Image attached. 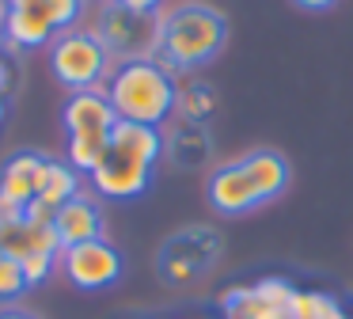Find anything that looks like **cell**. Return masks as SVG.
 <instances>
[{
	"instance_id": "4",
	"label": "cell",
	"mask_w": 353,
	"mask_h": 319,
	"mask_svg": "<svg viewBox=\"0 0 353 319\" xmlns=\"http://www.w3.org/2000/svg\"><path fill=\"white\" fill-rule=\"evenodd\" d=\"M114 68L110 50L99 42L92 27H72L50 42V72L61 88L69 91H88V88H103Z\"/></svg>"
},
{
	"instance_id": "18",
	"label": "cell",
	"mask_w": 353,
	"mask_h": 319,
	"mask_svg": "<svg viewBox=\"0 0 353 319\" xmlns=\"http://www.w3.org/2000/svg\"><path fill=\"white\" fill-rule=\"evenodd\" d=\"M42 12H46V19L54 23V30L61 35V30H72L84 19L88 0H42Z\"/></svg>"
},
{
	"instance_id": "7",
	"label": "cell",
	"mask_w": 353,
	"mask_h": 319,
	"mask_svg": "<svg viewBox=\"0 0 353 319\" xmlns=\"http://www.w3.org/2000/svg\"><path fill=\"white\" fill-rule=\"evenodd\" d=\"M61 270L77 289H84V293H103V289L122 281L125 258H122V251L103 235V240H88V243H77V247H65L61 251Z\"/></svg>"
},
{
	"instance_id": "31",
	"label": "cell",
	"mask_w": 353,
	"mask_h": 319,
	"mask_svg": "<svg viewBox=\"0 0 353 319\" xmlns=\"http://www.w3.org/2000/svg\"><path fill=\"white\" fill-rule=\"evenodd\" d=\"M95 4H99V0H95Z\"/></svg>"
},
{
	"instance_id": "5",
	"label": "cell",
	"mask_w": 353,
	"mask_h": 319,
	"mask_svg": "<svg viewBox=\"0 0 353 319\" xmlns=\"http://www.w3.org/2000/svg\"><path fill=\"white\" fill-rule=\"evenodd\" d=\"M224 243H221V232L209 224H186L179 228L175 235H168L156 255V270L160 278L168 281L171 289H183V285H194L201 281L209 270L216 266Z\"/></svg>"
},
{
	"instance_id": "10",
	"label": "cell",
	"mask_w": 353,
	"mask_h": 319,
	"mask_svg": "<svg viewBox=\"0 0 353 319\" xmlns=\"http://www.w3.org/2000/svg\"><path fill=\"white\" fill-rule=\"evenodd\" d=\"M163 156L175 167H205L213 160V137H209L205 122H190V118H175L163 133Z\"/></svg>"
},
{
	"instance_id": "23",
	"label": "cell",
	"mask_w": 353,
	"mask_h": 319,
	"mask_svg": "<svg viewBox=\"0 0 353 319\" xmlns=\"http://www.w3.org/2000/svg\"><path fill=\"white\" fill-rule=\"evenodd\" d=\"M16 80H19L16 65H12L8 57H0V99H4V95H12V88H16Z\"/></svg>"
},
{
	"instance_id": "22",
	"label": "cell",
	"mask_w": 353,
	"mask_h": 319,
	"mask_svg": "<svg viewBox=\"0 0 353 319\" xmlns=\"http://www.w3.org/2000/svg\"><path fill=\"white\" fill-rule=\"evenodd\" d=\"M23 209H27V205H19V202H12V197L0 194V220H4L8 228L23 224Z\"/></svg>"
},
{
	"instance_id": "14",
	"label": "cell",
	"mask_w": 353,
	"mask_h": 319,
	"mask_svg": "<svg viewBox=\"0 0 353 319\" xmlns=\"http://www.w3.org/2000/svg\"><path fill=\"white\" fill-rule=\"evenodd\" d=\"M54 38L57 30L42 8H8V19H4V46L8 50H39Z\"/></svg>"
},
{
	"instance_id": "13",
	"label": "cell",
	"mask_w": 353,
	"mask_h": 319,
	"mask_svg": "<svg viewBox=\"0 0 353 319\" xmlns=\"http://www.w3.org/2000/svg\"><path fill=\"white\" fill-rule=\"evenodd\" d=\"M239 164H243L247 179L254 182V194H259L262 205L277 202V197L285 194V186H289V164H285L281 152L254 148V152H247V156H239Z\"/></svg>"
},
{
	"instance_id": "16",
	"label": "cell",
	"mask_w": 353,
	"mask_h": 319,
	"mask_svg": "<svg viewBox=\"0 0 353 319\" xmlns=\"http://www.w3.org/2000/svg\"><path fill=\"white\" fill-rule=\"evenodd\" d=\"M179 118H190V122H209V114L216 110V95L209 84L194 80V84H179Z\"/></svg>"
},
{
	"instance_id": "26",
	"label": "cell",
	"mask_w": 353,
	"mask_h": 319,
	"mask_svg": "<svg viewBox=\"0 0 353 319\" xmlns=\"http://www.w3.org/2000/svg\"><path fill=\"white\" fill-rule=\"evenodd\" d=\"M0 319H39V316L27 308H0Z\"/></svg>"
},
{
	"instance_id": "11",
	"label": "cell",
	"mask_w": 353,
	"mask_h": 319,
	"mask_svg": "<svg viewBox=\"0 0 353 319\" xmlns=\"http://www.w3.org/2000/svg\"><path fill=\"white\" fill-rule=\"evenodd\" d=\"M54 228H57V240L65 247H77V243L88 240H103V209L99 202H92L88 194H77L72 202H65L61 209L54 213Z\"/></svg>"
},
{
	"instance_id": "8",
	"label": "cell",
	"mask_w": 353,
	"mask_h": 319,
	"mask_svg": "<svg viewBox=\"0 0 353 319\" xmlns=\"http://www.w3.org/2000/svg\"><path fill=\"white\" fill-rule=\"evenodd\" d=\"M65 133L69 137H84V141H110V129H114L118 114L107 99V84L103 88H88V91H72L65 99Z\"/></svg>"
},
{
	"instance_id": "6",
	"label": "cell",
	"mask_w": 353,
	"mask_h": 319,
	"mask_svg": "<svg viewBox=\"0 0 353 319\" xmlns=\"http://www.w3.org/2000/svg\"><path fill=\"white\" fill-rule=\"evenodd\" d=\"M95 35L118 61H141L160 53V15H141L122 8L118 0H99L95 4Z\"/></svg>"
},
{
	"instance_id": "17",
	"label": "cell",
	"mask_w": 353,
	"mask_h": 319,
	"mask_svg": "<svg viewBox=\"0 0 353 319\" xmlns=\"http://www.w3.org/2000/svg\"><path fill=\"white\" fill-rule=\"evenodd\" d=\"M289 319H345V311L330 293H300L296 289L289 304Z\"/></svg>"
},
{
	"instance_id": "9",
	"label": "cell",
	"mask_w": 353,
	"mask_h": 319,
	"mask_svg": "<svg viewBox=\"0 0 353 319\" xmlns=\"http://www.w3.org/2000/svg\"><path fill=\"white\" fill-rule=\"evenodd\" d=\"M205 197L221 217H243V213L259 209V194H254V182L247 179L243 164L228 160V164H216L205 179Z\"/></svg>"
},
{
	"instance_id": "29",
	"label": "cell",
	"mask_w": 353,
	"mask_h": 319,
	"mask_svg": "<svg viewBox=\"0 0 353 319\" xmlns=\"http://www.w3.org/2000/svg\"><path fill=\"white\" fill-rule=\"evenodd\" d=\"M4 240H8V224L0 220V251H4Z\"/></svg>"
},
{
	"instance_id": "27",
	"label": "cell",
	"mask_w": 353,
	"mask_h": 319,
	"mask_svg": "<svg viewBox=\"0 0 353 319\" xmlns=\"http://www.w3.org/2000/svg\"><path fill=\"white\" fill-rule=\"evenodd\" d=\"M8 8H42V0H8Z\"/></svg>"
},
{
	"instance_id": "19",
	"label": "cell",
	"mask_w": 353,
	"mask_h": 319,
	"mask_svg": "<svg viewBox=\"0 0 353 319\" xmlns=\"http://www.w3.org/2000/svg\"><path fill=\"white\" fill-rule=\"evenodd\" d=\"M23 293H27V278H23L19 258L0 251V300H19Z\"/></svg>"
},
{
	"instance_id": "24",
	"label": "cell",
	"mask_w": 353,
	"mask_h": 319,
	"mask_svg": "<svg viewBox=\"0 0 353 319\" xmlns=\"http://www.w3.org/2000/svg\"><path fill=\"white\" fill-rule=\"evenodd\" d=\"M122 8H130V12H141V15H160L163 0H118Z\"/></svg>"
},
{
	"instance_id": "21",
	"label": "cell",
	"mask_w": 353,
	"mask_h": 319,
	"mask_svg": "<svg viewBox=\"0 0 353 319\" xmlns=\"http://www.w3.org/2000/svg\"><path fill=\"white\" fill-rule=\"evenodd\" d=\"M57 258H61V255H27V258H19L23 278H27V289L46 285V281L54 278V270H57Z\"/></svg>"
},
{
	"instance_id": "20",
	"label": "cell",
	"mask_w": 353,
	"mask_h": 319,
	"mask_svg": "<svg viewBox=\"0 0 353 319\" xmlns=\"http://www.w3.org/2000/svg\"><path fill=\"white\" fill-rule=\"evenodd\" d=\"M251 289H254L259 300H266L270 308H277V311L289 316V304H292V296H296V289H292L285 278H262L259 285H251Z\"/></svg>"
},
{
	"instance_id": "30",
	"label": "cell",
	"mask_w": 353,
	"mask_h": 319,
	"mask_svg": "<svg viewBox=\"0 0 353 319\" xmlns=\"http://www.w3.org/2000/svg\"><path fill=\"white\" fill-rule=\"evenodd\" d=\"M0 122H4V99H0Z\"/></svg>"
},
{
	"instance_id": "15",
	"label": "cell",
	"mask_w": 353,
	"mask_h": 319,
	"mask_svg": "<svg viewBox=\"0 0 353 319\" xmlns=\"http://www.w3.org/2000/svg\"><path fill=\"white\" fill-rule=\"evenodd\" d=\"M80 194V171L69 164V160H50V167H46V186H42V202L50 205V209H61L65 202H72V197Z\"/></svg>"
},
{
	"instance_id": "2",
	"label": "cell",
	"mask_w": 353,
	"mask_h": 319,
	"mask_svg": "<svg viewBox=\"0 0 353 319\" xmlns=\"http://www.w3.org/2000/svg\"><path fill=\"white\" fill-rule=\"evenodd\" d=\"M107 99L122 122L141 126H168L179 106V76L156 57L118 61L107 76Z\"/></svg>"
},
{
	"instance_id": "3",
	"label": "cell",
	"mask_w": 353,
	"mask_h": 319,
	"mask_svg": "<svg viewBox=\"0 0 353 319\" xmlns=\"http://www.w3.org/2000/svg\"><path fill=\"white\" fill-rule=\"evenodd\" d=\"M228 42V19L213 4L186 0V4L160 12V61L171 72H190L216 57Z\"/></svg>"
},
{
	"instance_id": "12",
	"label": "cell",
	"mask_w": 353,
	"mask_h": 319,
	"mask_svg": "<svg viewBox=\"0 0 353 319\" xmlns=\"http://www.w3.org/2000/svg\"><path fill=\"white\" fill-rule=\"evenodd\" d=\"M46 167L50 160L39 156V152H16L8 164L0 167V194L19 205L34 202L42 194V186H46Z\"/></svg>"
},
{
	"instance_id": "25",
	"label": "cell",
	"mask_w": 353,
	"mask_h": 319,
	"mask_svg": "<svg viewBox=\"0 0 353 319\" xmlns=\"http://www.w3.org/2000/svg\"><path fill=\"white\" fill-rule=\"evenodd\" d=\"M300 8H304V12H327V8H334L338 0H296Z\"/></svg>"
},
{
	"instance_id": "28",
	"label": "cell",
	"mask_w": 353,
	"mask_h": 319,
	"mask_svg": "<svg viewBox=\"0 0 353 319\" xmlns=\"http://www.w3.org/2000/svg\"><path fill=\"white\" fill-rule=\"evenodd\" d=\"M4 19H8V0H0V35H4Z\"/></svg>"
},
{
	"instance_id": "1",
	"label": "cell",
	"mask_w": 353,
	"mask_h": 319,
	"mask_svg": "<svg viewBox=\"0 0 353 319\" xmlns=\"http://www.w3.org/2000/svg\"><path fill=\"white\" fill-rule=\"evenodd\" d=\"M163 160V129L141 122H114L110 144L99 167L92 171V186L110 202H133L152 186V171Z\"/></svg>"
}]
</instances>
